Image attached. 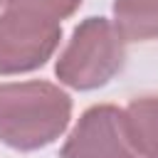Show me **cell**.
I'll use <instances>...</instances> for the list:
<instances>
[{"label":"cell","mask_w":158,"mask_h":158,"mask_svg":"<svg viewBox=\"0 0 158 158\" xmlns=\"http://www.w3.org/2000/svg\"><path fill=\"white\" fill-rule=\"evenodd\" d=\"M72 99L52 81L0 84V141L15 151L54 143L69 126Z\"/></svg>","instance_id":"cell-1"},{"label":"cell","mask_w":158,"mask_h":158,"mask_svg":"<svg viewBox=\"0 0 158 158\" xmlns=\"http://www.w3.org/2000/svg\"><path fill=\"white\" fill-rule=\"evenodd\" d=\"M126 62V40L106 17H86L62 49L54 74L64 86L91 91L109 84Z\"/></svg>","instance_id":"cell-2"},{"label":"cell","mask_w":158,"mask_h":158,"mask_svg":"<svg viewBox=\"0 0 158 158\" xmlns=\"http://www.w3.org/2000/svg\"><path fill=\"white\" fill-rule=\"evenodd\" d=\"M62 40V22L7 7L0 15V74H22L42 67Z\"/></svg>","instance_id":"cell-3"},{"label":"cell","mask_w":158,"mask_h":158,"mask_svg":"<svg viewBox=\"0 0 158 158\" xmlns=\"http://www.w3.org/2000/svg\"><path fill=\"white\" fill-rule=\"evenodd\" d=\"M62 158H138L126 133L123 109L114 104L89 106L69 131Z\"/></svg>","instance_id":"cell-4"},{"label":"cell","mask_w":158,"mask_h":158,"mask_svg":"<svg viewBox=\"0 0 158 158\" xmlns=\"http://www.w3.org/2000/svg\"><path fill=\"white\" fill-rule=\"evenodd\" d=\"M123 123L141 158H158V94L136 96L123 109Z\"/></svg>","instance_id":"cell-5"},{"label":"cell","mask_w":158,"mask_h":158,"mask_svg":"<svg viewBox=\"0 0 158 158\" xmlns=\"http://www.w3.org/2000/svg\"><path fill=\"white\" fill-rule=\"evenodd\" d=\"M114 25L126 42L158 40V0H114Z\"/></svg>","instance_id":"cell-6"},{"label":"cell","mask_w":158,"mask_h":158,"mask_svg":"<svg viewBox=\"0 0 158 158\" xmlns=\"http://www.w3.org/2000/svg\"><path fill=\"white\" fill-rule=\"evenodd\" d=\"M7 7H20V10H27V12H35V15H42V17H49V20H67L69 15H74L81 5V0H5Z\"/></svg>","instance_id":"cell-7"},{"label":"cell","mask_w":158,"mask_h":158,"mask_svg":"<svg viewBox=\"0 0 158 158\" xmlns=\"http://www.w3.org/2000/svg\"><path fill=\"white\" fill-rule=\"evenodd\" d=\"M2 2H5V0H0V5H2Z\"/></svg>","instance_id":"cell-8"}]
</instances>
